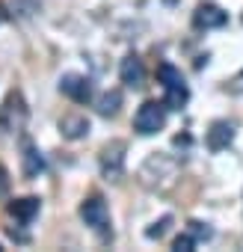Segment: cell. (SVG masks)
<instances>
[{"label":"cell","instance_id":"obj_13","mask_svg":"<svg viewBox=\"0 0 243 252\" xmlns=\"http://www.w3.org/2000/svg\"><path fill=\"white\" fill-rule=\"evenodd\" d=\"M119 110H122V92L119 89H107L98 98V113L104 119H110V116H119Z\"/></svg>","mask_w":243,"mask_h":252},{"label":"cell","instance_id":"obj_18","mask_svg":"<svg viewBox=\"0 0 243 252\" xmlns=\"http://www.w3.org/2000/svg\"><path fill=\"white\" fill-rule=\"evenodd\" d=\"M190 234H193L196 240H211V237H213V231L208 228V222H199V220L190 222Z\"/></svg>","mask_w":243,"mask_h":252},{"label":"cell","instance_id":"obj_1","mask_svg":"<svg viewBox=\"0 0 243 252\" xmlns=\"http://www.w3.org/2000/svg\"><path fill=\"white\" fill-rule=\"evenodd\" d=\"M175 172H178V163L169 155H152L140 169V181L146 187H152V190H163V187L172 184Z\"/></svg>","mask_w":243,"mask_h":252},{"label":"cell","instance_id":"obj_5","mask_svg":"<svg viewBox=\"0 0 243 252\" xmlns=\"http://www.w3.org/2000/svg\"><path fill=\"white\" fill-rule=\"evenodd\" d=\"M60 92L68 95L77 104H89L92 101V80L83 74H62L60 77Z\"/></svg>","mask_w":243,"mask_h":252},{"label":"cell","instance_id":"obj_7","mask_svg":"<svg viewBox=\"0 0 243 252\" xmlns=\"http://www.w3.org/2000/svg\"><path fill=\"white\" fill-rule=\"evenodd\" d=\"M231 140H234V122H228V119H216L211 128H208V134H205V143H208L211 152L228 149Z\"/></svg>","mask_w":243,"mask_h":252},{"label":"cell","instance_id":"obj_15","mask_svg":"<svg viewBox=\"0 0 243 252\" xmlns=\"http://www.w3.org/2000/svg\"><path fill=\"white\" fill-rule=\"evenodd\" d=\"M157 80H160L163 86H169V83H178V80H184V77H181V71H178L175 65H169V63H163V65L157 68Z\"/></svg>","mask_w":243,"mask_h":252},{"label":"cell","instance_id":"obj_20","mask_svg":"<svg viewBox=\"0 0 243 252\" xmlns=\"http://www.w3.org/2000/svg\"><path fill=\"white\" fill-rule=\"evenodd\" d=\"M166 3H169V6H172V3H178V0H166Z\"/></svg>","mask_w":243,"mask_h":252},{"label":"cell","instance_id":"obj_6","mask_svg":"<svg viewBox=\"0 0 243 252\" xmlns=\"http://www.w3.org/2000/svg\"><path fill=\"white\" fill-rule=\"evenodd\" d=\"M228 24V15L216 3H199L193 12V27L196 30H219Z\"/></svg>","mask_w":243,"mask_h":252},{"label":"cell","instance_id":"obj_4","mask_svg":"<svg viewBox=\"0 0 243 252\" xmlns=\"http://www.w3.org/2000/svg\"><path fill=\"white\" fill-rule=\"evenodd\" d=\"M80 217H83V222H86L89 228H95V231H107V225H110V208H107V202H104L101 196L83 199Z\"/></svg>","mask_w":243,"mask_h":252},{"label":"cell","instance_id":"obj_9","mask_svg":"<svg viewBox=\"0 0 243 252\" xmlns=\"http://www.w3.org/2000/svg\"><path fill=\"white\" fill-rule=\"evenodd\" d=\"M21 152H24V155H21L24 175H27V178H39V175L45 172V158H42V152H39V149H36L27 137L21 140Z\"/></svg>","mask_w":243,"mask_h":252},{"label":"cell","instance_id":"obj_12","mask_svg":"<svg viewBox=\"0 0 243 252\" xmlns=\"http://www.w3.org/2000/svg\"><path fill=\"white\" fill-rule=\"evenodd\" d=\"M166 89V107L169 110H181L187 101H190V89H187V83L184 80H178V83H169V86H163Z\"/></svg>","mask_w":243,"mask_h":252},{"label":"cell","instance_id":"obj_3","mask_svg":"<svg viewBox=\"0 0 243 252\" xmlns=\"http://www.w3.org/2000/svg\"><path fill=\"white\" fill-rule=\"evenodd\" d=\"M125 152H128V146L122 143V140H113V143H107L101 149L98 166H101V175L107 181H119L122 175H125Z\"/></svg>","mask_w":243,"mask_h":252},{"label":"cell","instance_id":"obj_10","mask_svg":"<svg viewBox=\"0 0 243 252\" xmlns=\"http://www.w3.org/2000/svg\"><path fill=\"white\" fill-rule=\"evenodd\" d=\"M60 134L65 140H83L89 134V119L83 113H68L60 119Z\"/></svg>","mask_w":243,"mask_h":252},{"label":"cell","instance_id":"obj_14","mask_svg":"<svg viewBox=\"0 0 243 252\" xmlns=\"http://www.w3.org/2000/svg\"><path fill=\"white\" fill-rule=\"evenodd\" d=\"M3 3L12 9V12H9L12 18H30L33 12H39V3H36V0H3Z\"/></svg>","mask_w":243,"mask_h":252},{"label":"cell","instance_id":"obj_11","mask_svg":"<svg viewBox=\"0 0 243 252\" xmlns=\"http://www.w3.org/2000/svg\"><path fill=\"white\" fill-rule=\"evenodd\" d=\"M9 217H15V220H21V222H30L36 214H39V199L36 196H24V199H15V202H9Z\"/></svg>","mask_w":243,"mask_h":252},{"label":"cell","instance_id":"obj_19","mask_svg":"<svg viewBox=\"0 0 243 252\" xmlns=\"http://www.w3.org/2000/svg\"><path fill=\"white\" fill-rule=\"evenodd\" d=\"M6 190H9V172L6 166H0V196H6Z\"/></svg>","mask_w":243,"mask_h":252},{"label":"cell","instance_id":"obj_16","mask_svg":"<svg viewBox=\"0 0 243 252\" xmlns=\"http://www.w3.org/2000/svg\"><path fill=\"white\" fill-rule=\"evenodd\" d=\"M196 243H199V240H196L190 231H184V234H178V237H175L172 249H175V252H193V246H196Z\"/></svg>","mask_w":243,"mask_h":252},{"label":"cell","instance_id":"obj_8","mask_svg":"<svg viewBox=\"0 0 243 252\" xmlns=\"http://www.w3.org/2000/svg\"><path fill=\"white\" fill-rule=\"evenodd\" d=\"M119 77H122V83H125V86H131V89H137V86H143V77H146V68H143V60H140L137 54H128L125 60H122V68H119Z\"/></svg>","mask_w":243,"mask_h":252},{"label":"cell","instance_id":"obj_17","mask_svg":"<svg viewBox=\"0 0 243 252\" xmlns=\"http://www.w3.org/2000/svg\"><path fill=\"white\" fill-rule=\"evenodd\" d=\"M169 225H172V217H163V220H157L152 228H146V237H152V240H154V237H163V234L169 231Z\"/></svg>","mask_w":243,"mask_h":252},{"label":"cell","instance_id":"obj_2","mask_svg":"<svg viewBox=\"0 0 243 252\" xmlns=\"http://www.w3.org/2000/svg\"><path fill=\"white\" fill-rule=\"evenodd\" d=\"M166 101H146L140 110H137V116H134V128H137V134H143V137H152V134H157V131H163L166 128Z\"/></svg>","mask_w":243,"mask_h":252}]
</instances>
